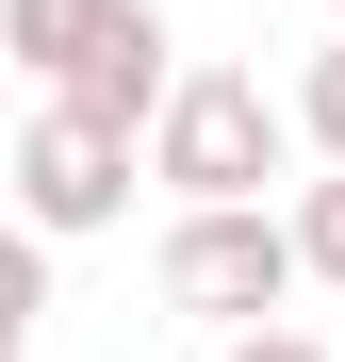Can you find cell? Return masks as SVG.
Returning a JSON list of instances; mask_svg holds the SVG:
<instances>
[{"instance_id": "cell-9", "label": "cell", "mask_w": 345, "mask_h": 362, "mask_svg": "<svg viewBox=\"0 0 345 362\" xmlns=\"http://www.w3.org/2000/svg\"><path fill=\"white\" fill-rule=\"evenodd\" d=\"M0 362H33V313H0Z\"/></svg>"}, {"instance_id": "cell-5", "label": "cell", "mask_w": 345, "mask_h": 362, "mask_svg": "<svg viewBox=\"0 0 345 362\" xmlns=\"http://www.w3.org/2000/svg\"><path fill=\"white\" fill-rule=\"evenodd\" d=\"M99 33H115V0H0V49H17V66H49V83H66Z\"/></svg>"}, {"instance_id": "cell-2", "label": "cell", "mask_w": 345, "mask_h": 362, "mask_svg": "<svg viewBox=\"0 0 345 362\" xmlns=\"http://www.w3.org/2000/svg\"><path fill=\"white\" fill-rule=\"evenodd\" d=\"M296 280H313V264H296V214H263V198H181V230H164V313L263 329Z\"/></svg>"}, {"instance_id": "cell-7", "label": "cell", "mask_w": 345, "mask_h": 362, "mask_svg": "<svg viewBox=\"0 0 345 362\" xmlns=\"http://www.w3.org/2000/svg\"><path fill=\"white\" fill-rule=\"evenodd\" d=\"M296 132H313V148L345 165V49H313V83H296Z\"/></svg>"}, {"instance_id": "cell-1", "label": "cell", "mask_w": 345, "mask_h": 362, "mask_svg": "<svg viewBox=\"0 0 345 362\" xmlns=\"http://www.w3.org/2000/svg\"><path fill=\"white\" fill-rule=\"evenodd\" d=\"M279 132H296V115L263 99V66H181L164 115H148V181H164V198H263V181H279Z\"/></svg>"}, {"instance_id": "cell-8", "label": "cell", "mask_w": 345, "mask_h": 362, "mask_svg": "<svg viewBox=\"0 0 345 362\" xmlns=\"http://www.w3.org/2000/svg\"><path fill=\"white\" fill-rule=\"evenodd\" d=\"M214 362H329V346H313V329H279V313H263V329H230Z\"/></svg>"}, {"instance_id": "cell-3", "label": "cell", "mask_w": 345, "mask_h": 362, "mask_svg": "<svg viewBox=\"0 0 345 362\" xmlns=\"http://www.w3.org/2000/svg\"><path fill=\"white\" fill-rule=\"evenodd\" d=\"M0 181H17V214L49 230V247H66V230H115V214H132V132H99L83 99H49Z\"/></svg>"}, {"instance_id": "cell-4", "label": "cell", "mask_w": 345, "mask_h": 362, "mask_svg": "<svg viewBox=\"0 0 345 362\" xmlns=\"http://www.w3.org/2000/svg\"><path fill=\"white\" fill-rule=\"evenodd\" d=\"M164 83H181V49H164V17H148V0H115V33H99V49H83V66L49 83V99H83L99 132H132V148H148V115H164Z\"/></svg>"}, {"instance_id": "cell-6", "label": "cell", "mask_w": 345, "mask_h": 362, "mask_svg": "<svg viewBox=\"0 0 345 362\" xmlns=\"http://www.w3.org/2000/svg\"><path fill=\"white\" fill-rule=\"evenodd\" d=\"M296 264H313V280L345 296V165H329V181H313V198H296Z\"/></svg>"}, {"instance_id": "cell-10", "label": "cell", "mask_w": 345, "mask_h": 362, "mask_svg": "<svg viewBox=\"0 0 345 362\" xmlns=\"http://www.w3.org/2000/svg\"><path fill=\"white\" fill-rule=\"evenodd\" d=\"M329 17H345V0H329Z\"/></svg>"}]
</instances>
